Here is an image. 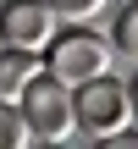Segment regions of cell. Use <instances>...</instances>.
<instances>
[{"mask_svg": "<svg viewBox=\"0 0 138 149\" xmlns=\"http://www.w3.org/2000/svg\"><path fill=\"white\" fill-rule=\"evenodd\" d=\"M133 83H122L116 72H100L89 83H77V133L89 138H116L122 127H133Z\"/></svg>", "mask_w": 138, "mask_h": 149, "instance_id": "obj_3", "label": "cell"}, {"mask_svg": "<svg viewBox=\"0 0 138 149\" xmlns=\"http://www.w3.org/2000/svg\"><path fill=\"white\" fill-rule=\"evenodd\" d=\"M133 116H138V72H133Z\"/></svg>", "mask_w": 138, "mask_h": 149, "instance_id": "obj_9", "label": "cell"}, {"mask_svg": "<svg viewBox=\"0 0 138 149\" xmlns=\"http://www.w3.org/2000/svg\"><path fill=\"white\" fill-rule=\"evenodd\" d=\"M55 11H61V22H89V17H100L111 0H50Z\"/></svg>", "mask_w": 138, "mask_h": 149, "instance_id": "obj_8", "label": "cell"}, {"mask_svg": "<svg viewBox=\"0 0 138 149\" xmlns=\"http://www.w3.org/2000/svg\"><path fill=\"white\" fill-rule=\"evenodd\" d=\"M28 138H33V127H28L22 105L17 100H0V149H22Z\"/></svg>", "mask_w": 138, "mask_h": 149, "instance_id": "obj_7", "label": "cell"}, {"mask_svg": "<svg viewBox=\"0 0 138 149\" xmlns=\"http://www.w3.org/2000/svg\"><path fill=\"white\" fill-rule=\"evenodd\" d=\"M17 105H22V116H28V127H33L39 144H66L77 133V88L66 77H55L50 66L28 83V94Z\"/></svg>", "mask_w": 138, "mask_h": 149, "instance_id": "obj_1", "label": "cell"}, {"mask_svg": "<svg viewBox=\"0 0 138 149\" xmlns=\"http://www.w3.org/2000/svg\"><path fill=\"white\" fill-rule=\"evenodd\" d=\"M111 44H116L122 61H133V66H138V0L116 6V17H111Z\"/></svg>", "mask_w": 138, "mask_h": 149, "instance_id": "obj_6", "label": "cell"}, {"mask_svg": "<svg viewBox=\"0 0 138 149\" xmlns=\"http://www.w3.org/2000/svg\"><path fill=\"white\" fill-rule=\"evenodd\" d=\"M111 55H116V44H111L105 33H94L89 22H66V28L44 44V66H50L55 77H66L72 88L89 83V77H100V72H111Z\"/></svg>", "mask_w": 138, "mask_h": 149, "instance_id": "obj_2", "label": "cell"}, {"mask_svg": "<svg viewBox=\"0 0 138 149\" xmlns=\"http://www.w3.org/2000/svg\"><path fill=\"white\" fill-rule=\"evenodd\" d=\"M44 72V50H22V44H0V100H22L28 83Z\"/></svg>", "mask_w": 138, "mask_h": 149, "instance_id": "obj_5", "label": "cell"}, {"mask_svg": "<svg viewBox=\"0 0 138 149\" xmlns=\"http://www.w3.org/2000/svg\"><path fill=\"white\" fill-rule=\"evenodd\" d=\"M55 33H61V11L50 0H6L0 6V44L44 50Z\"/></svg>", "mask_w": 138, "mask_h": 149, "instance_id": "obj_4", "label": "cell"}]
</instances>
